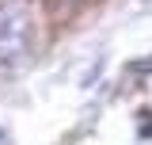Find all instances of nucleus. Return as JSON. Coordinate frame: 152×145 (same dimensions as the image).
Masks as SVG:
<instances>
[{"label": "nucleus", "mask_w": 152, "mask_h": 145, "mask_svg": "<svg viewBox=\"0 0 152 145\" xmlns=\"http://www.w3.org/2000/svg\"><path fill=\"white\" fill-rule=\"evenodd\" d=\"M38 16L31 0H0V65H15L34 50Z\"/></svg>", "instance_id": "obj_1"}, {"label": "nucleus", "mask_w": 152, "mask_h": 145, "mask_svg": "<svg viewBox=\"0 0 152 145\" xmlns=\"http://www.w3.org/2000/svg\"><path fill=\"white\" fill-rule=\"evenodd\" d=\"M0 145H8V141H4V134H0Z\"/></svg>", "instance_id": "obj_2"}]
</instances>
